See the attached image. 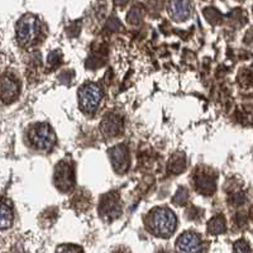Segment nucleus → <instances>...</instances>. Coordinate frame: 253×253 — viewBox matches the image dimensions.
I'll use <instances>...</instances> for the list:
<instances>
[{
    "label": "nucleus",
    "mask_w": 253,
    "mask_h": 253,
    "mask_svg": "<svg viewBox=\"0 0 253 253\" xmlns=\"http://www.w3.org/2000/svg\"><path fill=\"white\" fill-rule=\"evenodd\" d=\"M148 228L153 234L162 238H169L173 234L177 224L176 215L169 208H157L148 215Z\"/></svg>",
    "instance_id": "f257e3e1"
},
{
    "label": "nucleus",
    "mask_w": 253,
    "mask_h": 253,
    "mask_svg": "<svg viewBox=\"0 0 253 253\" xmlns=\"http://www.w3.org/2000/svg\"><path fill=\"white\" fill-rule=\"evenodd\" d=\"M17 40L22 46L29 47L38 41L41 33V23L37 17L26 14L18 20L15 27Z\"/></svg>",
    "instance_id": "f03ea898"
},
{
    "label": "nucleus",
    "mask_w": 253,
    "mask_h": 253,
    "mask_svg": "<svg viewBox=\"0 0 253 253\" xmlns=\"http://www.w3.org/2000/svg\"><path fill=\"white\" fill-rule=\"evenodd\" d=\"M29 141L37 150L49 151L55 146L56 137L48 124L37 123L29 130Z\"/></svg>",
    "instance_id": "7ed1b4c3"
},
{
    "label": "nucleus",
    "mask_w": 253,
    "mask_h": 253,
    "mask_svg": "<svg viewBox=\"0 0 253 253\" xmlns=\"http://www.w3.org/2000/svg\"><path fill=\"white\" fill-rule=\"evenodd\" d=\"M103 99V92L96 84H85L79 90V104L85 113H94L98 109Z\"/></svg>",
    "instance_id": "20e7f679"
},
{
    "label": "nucleus",
    "mask_w": 253,
    "mask_h": 253,
    "mask_svg": "<svg viewBox=\"0 0 253 253\" xmlns=\"http://www.w3.org/2000/svg\"><path fill=\"white\" fill-rule=\"evenodd\" d=\"M176 251L177 253H207V247L199 234L186 232L176 241Z\"/></svg>",
    "instance_id": "39448f33"
},
{
    "label": "nucleus",
    "mask_w": 253,
    "mask_h": 253,
    "mask_svg": "<svg viewBox=\"0 0 253 253\" xmlns=\"http://www.w3.org/2000/svg\"><path fill=\"white\" fill-rule=\"evenodd\" d=\"M75 175H74V167L71 164L66 161H61L56 166L55 175H53V181L56 187L62 193H67L74 187L75 184Z\"/></svg>",
    "instance_id": "423d86ee"
},
{
    "label": "nucleus",
    "mask_w": 253,
    "mask_h": 253,
    "mask_svg": "<svg viewBox=\"0 0 253 253\" xmlns=\"http://www.w3.org/2000/svg\"><path fill=\"white\" fill-rule=\"evenodd\" d=\"M101 219L107 221H112L121 215V204H119V199L115 194H108L103 196L99 207Z\"/></svg>",
    "instance_id": "0eeeda50"
},
{
    "label": "nucleus",
    "mask_w": 253,
    "mask_h": 253,
    "mask_svg": "<svg viewBox=\"0 0 253 253\" xmlns=\"http://www.w3.org/2000/svg\"><path fill=\"white\" fill-rule=\"evenodd\" d=\"M109 158L112 161L113 169L118 173H124L129 167V151L124 144H118L109 150Z\"/></svg>",
    "instance_id": "6e6552de"
},
{
    "label": "nucleus",
    "mask_w": 253,
    "mask_h": 253,
    "mask_svg": "<svg viewBox=\"0 0 253 253\" xmlns=\"http://www.w3.org/2000/svg\"><path fill=\"white\" fill-rule=\"evenodd\" d=\"M19 95V84L9 75L0 76V100L10 103Z\"/></svg>",
    "instance_id": "1a4fd4ad"
},
{
    "label": "nucleus",
    "mask_w": 253,
    "mask_h": 253,
    "mask_svg": "<svg viewBox=\"0 0 253 253\" xmlns=\"http://www.w3.org/2000/svg\"><path fill=\"white\" fill-rule=\"evenodd\" d=\"M169 12L171 17L177 22L187 19L190 14V3L189 1H171L169 3Z\"/></svg>",
    "instance_id": "9d476101"
},
{
    "label": "nucleus",
    "mask_w": 253,
    "mask_h": 253,
    "mask_svg": "<svg viewBox=\"0 0 253 253\" xmlns=\"http://www.w3.org/2000/svg\"><path fill=\"white\" fill-rule=\"evenodd\" d=\"M122 128V121L115 117V115L109 114L105 117V119L101 123V129H103V133H105L107 135H115L121 132Z\"/></svg>",
    "instance_id": "9b49d317"
},
{
    "label": "nucleus",
    "mask_w": 253,
    "mask_h": 253,
    "mask_svg": "<svg viewBox=\"0 0 253 253\" xmlns=\"http://www.w3.org/2000/svg\"><path fill=\"white\" fill-rule=\"evenodd\" d=\"M195 185L199 191L203 194H211L215 190L214 178L210 177L209 175H205V173H202V175H199L196 177Z\"/></svg>",
    "instance_id": "f8f14e48"
},
{
    "label": "nucleus",
    "mask_w": 253,
    "mask_h": 253,
    "mask_svg": "<svg viewBox=\"0 0 253 253\" xmlns=\"http://www.w3.org/2000/svg\"><path fill=\"white\" fill-rule=\"evenodd\" d=\"M13 224V211L5 202L0 200V229H8Z\"/></svg>",
    "instance_id": "ddd939ff"
},
{
    "label": "nucleus",
    "mask_w": 253,
    "mask_h": 253,
    "mask_svg": "<svg viewBox=\"0 0 253 253\" xmlns=\"http://www.w3.org/2000/svg\"><path fill=\"white\" fill-rule=\"evenodd\" d=\"M225 219L223 215H216L208 223V230L210 234H221L225 232Z\"/></svg>",
    "instance_id": "4468645a"
},
{
    "label": "nucleus",
    "mask_w": 253,
    "mask_h": 253,
    "mask_svg": "<svg viewBox=\"0 0 253 253\" xmlns=\"http://www.w3.org/2000/svg\"><path fill=\"white\" fill-rule=\"evenodd\" d=\"M234 253H251V247L248 242L245 239H239L233 246Z\"/></svg>",
    "instance_id": "2eb2a0df"
},
{
    "label": "nucleus",
    "mask_w": 253,
    "mask_h": 253,
    "mask_svg": "<svg viewBox=\"0 0 253 253\" xmlns=\"http://www.w3.org/2000/svg\"><path fill=\"white\" fill-rule=\"evenodd\" d=\"M57 253H83V250L80 247H78V246L65 245L58 247Z\"/></svg>",
    "instance_id": "dca6fc26"
}]
</instances>
